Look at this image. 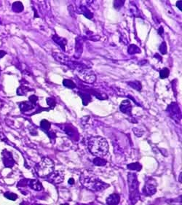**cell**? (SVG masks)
I'll return each mask as SVG.
<instances>
[{
    "instance_id": "6da1fadb",
    "label": "cell",
    "mask_w": 182,
    "mask_h": 205,
    "mask_svg": "<svg viewBox=\"0 0 182 205\" xmlns=\"http://www.w3.org/2000/svg\"><path fill=\"white\" fill-rule=\"evenodd\" d=\"M87 148L93 156L104 157L109 151V145L105 138L100 136H92L89 139Z\"/></svg>"
},
{
    "instance_id": "7a4b0ae2",
    "label": "cell",
    "mask_w": 182,
    "mask_h": 205,
    "mask_svg": "<svg viewBox=\"0 0 182 205\" xmlns=\"http://www.w3.org/2000/svg\"><path fill=\"white\" fill-rule=\"evenodd\" d=\"M80 181L85 188L92 191H101L107 189L109 186V184L104 183L98 177L92 175L81 176Z\"/></svg>"
},
{
    "instance_id": "3957f363",
    "label": "cell",
    "mask_w": 182,
    "mask_h": 205,
    "mask_svg": "<svg viewBox=\"0 0 182 205\" xmlns=\"http://www.w3.org/2000/svg\"><path fill=\"white\" fill-rule=\"evenodd\" d=\"M55 164L53 160L48 157L43 158L41 161L35 166V171L40 177H48L54 171Z\"/></svg>"
},
{
    "instance_id": "277c9868",
    "label": "cell",
    "mask_w": 182,
    "mask_h": 205,
    "mask_svg": "<svg viewBox=\"0 0 182 205\" xmlns=\"http://www.w3.org/2000/svg\"><path fill=\"white\" fill-rule=\"evenodd\" d=\"M127 181H128L129 191H130V199L131 201L136 199V201L139 196V183L137 180L136 174L133 172H129L128 176H127Z\"/></svg>"
},
{
    "instance_id": "5b68a950",
    "label": "cell",
    "mask_w": 182,
    "mask_h": 205,
    "mask_svg": "<svg viewBox=\"0 0 182 205\" xmlns=\"http://www.w3.org/2000/svg\"><path fill=\"white\" fill-rule=\"evenodd\" d=\"M1 159L3 164L6 168H12L16 164V161L13 159V154L7 149L3 150L1 152Z\"/></svg>"
},
{
    "instance_id": "8992f818",
    "label": "cell",
    "mask_w": 182,
    "mask_h": 205,
    "mask_svg": "<svg viewBox=\"0 0 182 205\" xmlns=\"http://www.w3.org/2000/svg\"><path fill=\"white\" fill-rule=\"evenodd\" d=\"M79 77L84 82L87 83H93L96 80V77L92 71L89 70L88 69H83L80 70Z\"/></svg>"
},
{
    "instance_id": "52a82bcc",
    "label": "cell",
    "mask_w": 182,
    "mask_h": 205,
    "mask_svg": "<svg viewBox=\"0 0 182 205\" xmlns=\"http://www.w3.org/2000/svg\"><path fill=\"white\" fill-rule=\"evenodd\" d=\"M157 183L152 178H149L146 181L145 186L143 188V193L147 196L154 195L157 191Z\"/></svg>"
},
{
    "instance_id": "ba28073f",
    "label": "cell",
    "mask_w": 182,
    "mask_h": 205,
    "mask_svg": "<svg viewBox=\"0 0 182 205\" xmlns=\"http://www.w3.org/2000/svg\"><path fill=\"white\" fill-rule=\"evenodd\" d=\"M53 56L56 61H59L60 63H61L62 64H64L66 65V66H69L70 68H73V69H74V64H75V62L72 61L69 57L63 55V54H61V53H53Z\"/></svg>"
},
{
    "instance_id": "9c48e42d",
    "label": "cell",
    "mask_w": 182,
    "mask_h": 205,
    "mask_svg": "<svg viewBox=\"0 0 182 205\" xmlns=\"http://www.w3.org/2000/svg\"><path fill=\"white\" fill-rule=\"evenodd\" d=\"M167 112L174 120L181 119V110L176 103H171L167 108Z\"/></svg>"
},
{
    "instance_id": "30bf717a",
    "label": "cell",
    "mask_w": 182,
    "mask_h": 205,
    "mask_svg": "<svg viewBox=\"0 0 182 205\" xmlns=\"http://www.w3.org/2000/svg\"><path fill=\"white\" fill-rule=\"evenodd\" d=\"M64 180V174L61 171H53L48 177V180L50 183L54 184H59Z\"/></svg>"
},
{
    "instance_id": "8fae6325",
    "label": "cell",
    "mask_w": 182,
    "mask_h": 205,
    "mask_svg": "<svg viewBox=\"0 0 182 205\" xmlns=\"http://www.w3.org/2000/svg\"><path fill=\"white\" fill-rule=\"evenodd\" d=\"M119 110L124 114H126L127 115H132V105L130 104V101L128 99L124 100L122 101L119 106Z\"/></svg>"
},
{
    "instance_id": "7c38bea8",
    "label": "cell",
    "mask_w": 182,
    "mask_h": 205,
    "mask_svg": "<svg viewBox=\"0 0 182 205\" xmlns=\"http://www.w3.org/2000/svg\"><path fill=\"white\" fill-rule=\"evenodd\" d=\"M64 131H66V134L70 136L71 138H73L74 139H77V138H78V132H77V129L73 126L72 124H67V125H66Z\"/></svg>"
},
{
    "instance_id": "4fadbf2b",
    "label": "cell",
    "mask_w": 182,
    "mask_h": 205,
    "mask_svg": "<svg viewBox=\"0 0 182 205\" xmlns=\"http://www.w3.org/2000/svg\"><path fill=\"white\" fill-rule=\"evenodd\" d=\"M83 51V41L80 37L76 38V45H75V57L80 58Z\"/></svg>"
},
{
    "instance_id": "5bb4252c",
    "label": "cell",
    "mask_w": 182,
    "mask_h": 205,
    "mask_svg": "<svg viewBox=\"0 0 182 205\" xmlns=\"http://www.w3.org/2000/svg\"><path fill=\"white\" fill-rule=\"evenodd\" d=\"M52 39L56 44H58V45L60 47L62 51H66V45L67 44V40H66L65 38L60 37L58 35H53V36Z\"/></svg>"
},
{
    "instance_id": "9a60e30c",
    "label": "cell",
    "mask_w": 182,
    "mask_h": 205,
    "mask_svg": "<svg viewBox=\"0 0 182 205\" xmlns=\"http://www.w3.org/2000/svg\"><path fill=\"white\" fill-rule=\"evenodd\" d=\"M35 107V105L31 104L30 101H22V102L19 103V108L21 111L22 112H25L27 111H30V110H33Z\"/></svg>"
},
{
    "instance_id": "2e32d148",
    "label": "cell",
    "mask_w": 182,
    "mask_h": 205,
    "mask_svg": "<svg viewBox=\"0 0 182 205\" xmlns=\"http://www.w3.org/2000/svg\"><path fill=\"white\" fill-rule=\"evenodd\" d=\"M120 197L118 194H112L107 199V204L108 205H117L119 204Z\"/></svg>"
},
{
    "instance_id": "e0dca14e",
    "label": "cell",
    "mask_w": 182,
    "mask_h": 205,
    "mask_svg": "<svg viewBox=\"0 0 182 205\" xmlns=\"http://www.w3.org/2000/svg\"><path fill=\"white\" fill-rule=\"evenodd\" d=\"M29 182H27V185L32 189L35 190V191H39L42 190V185L39 180H28Z\"/></svg>"
},
{
    "instance_id": "ac0fdd59",
    "label": "cell",
    "mask_w": 182,
    "mask_h": 205,
    "mask_svg": "<svg viewBox=\"0 0 182 205\" xmlns=\"http://www.w3.org/2000/svg\"><path fill=\"white\" fill-rule=\"evenodd\" d=\"M78 94L81 97L82 100V104L84 106H87L89 103L92 101V96H91V95L89 93L79 91Z\"/></svg>"
},
{
    "instance_id": "d6986e66",
    "label": "cell",
    "mask_w": 182,
    "mask_h": 205,
    "mask_svg": "<svg viewBox=\"0 0 182 205\" xmlns=\"http://www.w3.org/2000/svg\"><path fill=\"white\" fill-rule=\"evenodd\" d=\"M80 13L83 15L85 17L87 18V19H92L93 18V15L92 13H91L90 10L84 5H80Z\"/></svg>"
},
{
    "instance_id": "ffe728a7",
    "label": "cell",
    "mask_w": 182,
    "mask_h": 205,
    "mask_svg": "<svg viewBox=\"0 0 182 205\" xmlns=\"http://www.w3.org/2000/svg\"><path fill=\"white\" fill-rule=\"evenodd\" d=\"M12 10L13 12L16 13H20L23 11L24 7L23 4L21 1H15L12 5Z\"/></svg>"
},
{
    "instance_id": "44dd1931",
    "label": "cell",
    "mask_w": 182,
    "mask_h": 205,
    "mask_svg": "<svg viewBox=\"0 0 182 205\" xmlns=\"http://www.w3.org/2000/svg\"><path fill=\"white\" fill-rule=\"evenodd\" d=\"M51 127V124L47 120L44 119L42 120L40 122V128L43 131H45V133L48 134L49 133V131Z\"/></svg>"
},
{
    "instance_id": "7402d4cb",
    "label": "cell",
    "mask_w": 182,
    "mask_h": 205,
    "mask_svg": "<svg viewBox=\"0 0 182 205\" xmlns=\"http://www.w3.org/2000/svg\"><path fill=\"white\" fill-rule=\"evenodd\" d=\"M127 52L130 55H133V54H141V49L136 45H129L128 48H127Z\"/></svg>"
},
{
    "instance_id": "603a6c76",
    "label": "cell",
    "mask_w": 182,
    "mask_h": 205,
    "mask_svg": "<svg viewBox=\"0 0 182 205\" xmlns=\"http://www.w3.org/2000/svg\"><path fill=\"white\" fill-rule=\"evenodd\" d=\"M127 84H128V86H130V87L133 88L134 90L138 91H141L142 89L141 83V82L137 81V80H135V81H132V82H128Z\"/></svg>"
},
{
    "instance_id": "cb8c5ba5",
    "label": "cell",
    "mask_w": 182,
    "mask_h": 205,
    "mask_svg": "<svg viewBox=\"0 0 182 205\" xmlns=\"http://www.w3.org/2000/svg\"><path fill=\"white\" fill-rule=\"evenodd\" d=\"M31 91H33V89H30L26 86H21L17 89V94L18 96H26L28 92Z\"/></svg>"
},
{
    "instance_id": "d4e9b609",
    "label": "cell",
    "mask_w": 182,
    "mask_h": 205,
    "mask_svg": "<svg viewBox=\"0 0 182 205\" xmlns=\"http://www.w3.org/2000/svg\"><path fill=\"white\" fill-rule=\"evenodd\" d=\"M127 167L128 169L132 170V171H139L141 170L142 166L139 163V162H136V163H132L130 164L127 166Z\"/></svg>"
},
{
    "instance_id": "484cf974",
    "label": "cell",
    "mask_w": 182,
    "mask_h": 205,
    "mask_svg": "<svg viewBox=\"0 0 182 205\" xmlns=\"http://www.w3.org/2000/svg\"><path fill=\"white\" fill-rule=\"evenodd\" d=\"M63 85L69 89H74L76 88V84L72 81V80H69V79H64L63 80Z\"/></svg>"
},
{
    "instance_id": "4316f807",
    "label": "cell",
    "mask_w": 182,
    "mask_h": 205,
    "mask_svg": "<svg viewBox=\"0 0 182 205\" xmlns=\"http://www.w3.org/2000/svg\"><path fill=\"white\" fill-rule=\"evenodd\" d=\"M107 161L104 159H101V158L97 157L96 159H95L93 160V164L95 166H104L107 164Z\"/></svg>"
},
{
    "instance_id": "83f0119b",
    "label": "cell",
    "mask_w": 182,
    "mask_h": 205,
    "mask_svg": "<svg viewBox=\"0 0 182 205\" xmlns=\"http://www.w3.org/2000/svg\"><path fill=\"white\" fill-rule=\"evenodd\" d=\"M4 196L5 198H7V199L11 200V201H16L18 199V195L16 194H13V193L10 192H6L4 194Z\"/></svg>"
},
{
    "instance_id": "f1b7e54d",
    "label": "cell",
    "mask_w": 182,
    "mask_h": 205,
    "mask_svg": "<svg viewBox=\"0 0 182 205\" xmlns=\"http://www.w3.org/2000/svg\"><path fill=\"white\" fill-rule=\"evenodd\" d=\"M170 75V70L168 68L165 67L160 71V77L161 79H165L168 77Z\"/></svg>"
},
{
    "instance_id": "f546056e",
    "label": "cell",
    "mask_w": 182,
    "mask_h": 205,
    "mask_svg": "<svg viewBox=\"0 0 182 205\" xmlns=\"http://www.w3.org/2000/svg\"><path fill=\"white\" fill-rule=\"evenodd\" d=\"M47 103H48V106L50 107V110H53V109H54V107H55L56 105V101L53 98H48L47 99Z\"/></svg>"
},
{
    "instance_id": "4dcf8cb0",
    "label": "cell",
    "mask_w": 182,
    "mask_h": 205,
    "mask_svg": "<svg viewBox=\"0 0 182 205\" xmlns=\"http://www.w3.org/2000/svg\"><path fill=\"white\" fill-rule=\"evenodd\" d=\"M124 4H125V1H123V0H122V1L117 0V1H115L114 2V7L116 10H119L122 8V6L124 5Z\"/></svg>"
},
{
    "instance_id": "1f68e13d",
    "label": "cell",
    "mask_w": 182,
    "mask_h": 205,
    "mask_svg": "<svg viewBox=\"0 0 182 205\" xmlns=\"http://www.w3.org/2000/svg\"><path fill=\"white\" fill-rule=\"evenodd\" d=\"M159 51H160V52L162 54H163V55L167 54V45L165 42H162L161 45H160V47H159Z\"/></svg>"
},
{
    "instance_id": "d6a6232c",
    "label": "cell",
    "mask_w": 182,
    "mask_h": 205,
    "mask_svg": "<svg viewBox=\"0 0 182 205\" xmlns=\"http://www.w3.org/2000/svg\"><path fill=\"white\" fill-rule=\"evenodd\" d=\"M28 99H29V101L31 103V104H33L34 105L36 106V101H38V97L36 96V95H31L29 97H28Z\"/></svg>"
},
{
    "instance_id": "836d02e7",
    "label": "cell",
    "mask_w": 182,
    "mask_h": 205,
    "mask_svg": "<svg viewBox=\"0 0 182 205\" xmlns=\"http://www.w3.org/2000/svg\"><path fill=\"white\" fill-rule=\"evenodd\" d=\"M181 4H182V1H178L176 2V7L179 9L180 10H182V7H181Z\"/></svg>"
},
{
    "instance_id": "e575fe53",
    "label": "cell",
    "mask_w": 182,
    "mask_h": 205,
    "mask_svg": "<svg viewBox=\"0 0 182 205\" xmlns=\"http://www.w3.org/2000/svg\"><path fill=\"white\" fill-rule=\"evenodd\" d=\"M7 54V52L4 51H1V50H0V59H2L3 57H4V56Z\"/></svg>"
},
{
    "instance_id": "d590c367",
    "label": "cell",
    "mask_w": 182,
    "mask_h": 205,
    "mask_svg": "<svg viewBox=\"0 0 182 205\" xmlns=\"http://www.w3.org/2000/svg\"><path fill=\"white\" fill-rule=\"evenodd\" d=\"M163 32H164L163 27V26H160V29H159V30H158V33L160 34V35H162V34H163Z\"/></svg>"
},
{
    "instance_id": "8d00e7d4",
    "label": "cell",
    "mask_w": 182,
    "mask_h": 205,
    "mask_svg": "<svg viewBox=\"0 0 182 205\" xmlns=\"http://www.w3.org/2000/svg\"><path fill=\"white\" fill-rule=\"evenodd\" d=\"M154 58H157V59H158L159 60H160V61H162V60H163V59H162V57H161V56H160V55H159L158 54H156L155 55H154Z\"/></svg>"
},
{
    "instance_id": "74e56055",
    "label": "cell",
    "mask_w": 182,
    "mask_h": 205,
    "mask_svg": "<svg viewBox=\"0 0 182 205\" xmlns=\"http://www.w3.org/2000/svg\"><path fill=\"white\" fill-rule=\"evenodd\" d=\"M68 183H69V184H71V185L74 184V180L73 178H70L69 180V182H68Z\"/></svg>"
},
{
    "instance_id": "f35d334b",
    "label": "cell",
    "mask_w": 182,
    "mask_h": 205,
    "mask_svg": "<svg viewBox=\"0 0 182 205\" xmlns=\"http://www.w3.org/2000/svg\"><path fill=\"white\" fill-rule=\"evenodd\" d=\"M2 24V23H1V19H0V25H1Z\"/></svg>"
},
{
    "instance_id": "ab89813d",
    "label": "cell",
    "mask_w": 182,
    "mask_h": 205,
    "mask_svg": "<svg viewBox=\"0 0 182 205\" xmlns=\"http://www.w3.org/2000/svg\"><path fill=\"white\" fill-rule=\"evenodd\" d=\"M33 205H39V204H33ZM39 205H40V204H39Z\"/></svg>"
},
{
    "instance_id": "60d3db41",
    "label": "cell",
    "mask_w": 182,
    "mask_h": 205,
    "mask_svg": "<svg viewBox=\"0 0 182 205\" xmlns=\"http://www.w3.org/2000/svg\"><path fill=\"white\" fill-rule=\"evenodd\" d=\"M0 72H1V68H0Z\"/></svg>"
}]
</instances>
